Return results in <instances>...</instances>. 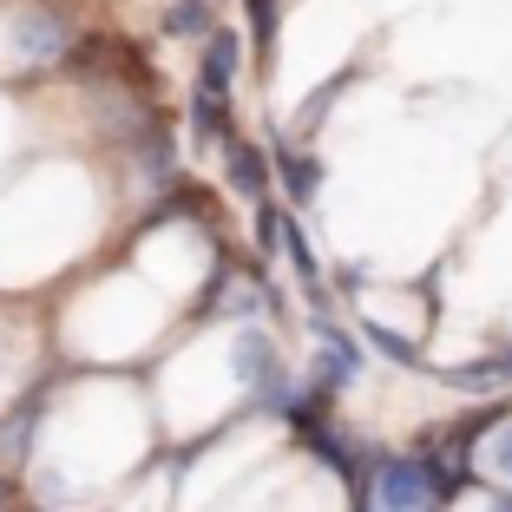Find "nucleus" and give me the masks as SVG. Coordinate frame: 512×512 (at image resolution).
<instances>
[{
  "instance_id": "obj_1",
  "label": "nucleus",
  "mask_w": 512,
  "mask_h": 512,
  "mask_svg": "<svg viewBox=\"0 0 512 512\" xmlns=\"http://www.w3.org/2000/svg\"><path fill=\"white\" fill-rule=\"evenodd\" d=\"M375 506L381 512H427L434 506V473L427 460H388L375 480Z\"/></svg>"
},
{
  "instance_id": "obj_2",
  "label": "nucleus",
  "mask_w": 512,
  "mask_h": 512,
  "mask_svg": "<svg viewBox=\"0 0 512 512\" xmlns=\"http://www.w3.org/2000/svg\"><path fill=\"white\" fill-rule=\"evenodd\" d=\"M237 60H243V46H237V33H211L204 40V73H197V92H230V79H237Z\"/></svg>"
},
{
  "instance_id": "obj_6",
  "label": "nucleus",
  "mask_w": 512,
  "mask_h": 512,
  "mask_svg": "<svg viewBox=\"0 0 512 512\" xmlns=\"http://www.w3.org/2000/svg\"><path fill=\"white\" fill-rule=\"evenodd\" d=\"M486 512H512V493H493V499H486Z\"/></svg>"
},
{
  "instance_id": "obj_5",
  "label": "nucleus",
  "mask_w": 512,
  "mask_h": 512,
  "mask_svg": "<svg viewBox=\"0 0 512 512\" xmlns=\"http://www.w3.org/2000/svg\"><path fill=\"white\" fill-rule=\"evenodd\" d=\"M493 473H499V480H512V421L499 427V440H493Z\"/></svg>"
},
{
  "instance_id": "obj_4",
  "label": "nucleus",
  "mask_w": 512,
  "mask_h": 512,
  "mask_svg": "<svg viewBox=\"0 0 512 512\" xmlns=\"http://www.w3.org/2000/svg\"><path fill=\"white\" fill-rule=\"evenodd\" d=\"M230 184H237L243 197H256V191H263V158H256L250 145H230Z\"/></svg>"
},
{
  "instance_id": "obj_3",
  "label": "nucleus",
  "mask_w": 512,
  "mask_h": 512,
  "mask_svg": "<svg viewBox=\"0 0 512 512\" xmlns=\"http://www.w3.org/2000/svg\"><path fill=\"white\" fill-rule=\"evenodd\" d=\"M165 33H178V40L204 33V40H211V14H204V0H178V7H165Z\"/></svg>"
}]
</instances>
